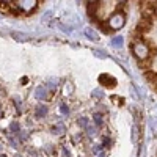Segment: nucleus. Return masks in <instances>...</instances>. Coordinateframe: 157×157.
<instances>
[{
  "instance_id": "f8f14e48",
  "label": "nucleus",
  "mask_w": 157,
  "mask_h": 157,
  "mask_svg": "<svg viewBox=\"0 0 157 157\" xmlns=\"http://www.w3.org/2000/svg\"><path fill=\"white\" fill-rule=\"evenodd\" d=\"M112 44H113V47H121V46H123V38H121V36L115 38L113 41H112Z\"/></svg>"
},
{
  "instance_id": "f3484780",
  "label": "nucleus",
  "mask_w": 157,
  "mask_h": 157,
  "mask_svg": "<svg viewBox=\"0 0 157 157\" xmlns=\"http://www.w3.org/2000/svg\"><path fill=\"white\" fill-rule=\"evenodd\" d=\"M60 110H61V113H64V115H68V113H69V109H68L66 105H61Z\"/></svg>"
},
{
  "instance_id": "ddd939ff",
  "label": "nucleus",
  "mask_w": 157,
  "mask_h": 157,
  "mask_svg": "<svg viewBox=\"0 0 157 157\" xmlns=\"http://www.w3.org/2000/svg\"><path fill=\"white\" fill-rule=\"evenodd\" d=\"M93 120H94V123H96V126H102V115H99V113H96L94 116H93Z\"/></svg>"
},
{
  "instance_id": "412c9836",
  "label": "nucleus",
  "mask_w": 157,
  "mask_h": 157,
  "mask_svg": "<svg viewBox=\"0 0 157 157\" xmlns=\"http://www.w3.org/2000/svg\"><path fill=\"white\" fill-rule=\"evenodd\" d=\"M16 157H21V155H16Z\"/></svg>"
},
{
  "instance_id": "dca6fc26",
  "label": "nucleus",
  "mask_w": 157,
  "mask_h": 157,
  "mask_svg": "<svg viewBox=\"0 0 157 157\" xmlns=\"http://www.w3.org/2000/svg\"><path fill=\"white\" fill-rule=\"evenodd\" d=\"M86 132H88V135H94V134H96V130H94L93 126H86Z\"/></svg>"
},
{
  "instance_id": "9d476101",
  "label": "nucleus",
  "mask_w": 157,
  "mask_h": 157,
  "mask_svg": "<svg viewBox=\"0 0 157 157\" xmlns=\"http://www.w3.org/2000/svg\"><path fill=\"white\" fill-rule=\"evenodd\" d=\"M85 35H86V38L93 39V41H98V39H99L98 33H96L94 30H91V29H86V30H85Z\"/></svg>"
},
{
  "instance_id": "2eb2a0df",
  "label": "nucleus",
  "mask_w": 157,
  "mask_h": 157,
  "mask_svg": "<svg viewBox=\"0 0 157 157\" xmlns=\"http://www.w3.org/2000/svg\"><path fill=\"white\" fill-rule=\"evenodd\" d=\"M72 93V83H66L64 85V94H71Z\"/></svg>"
},
{
  "instance_id": "1a4fd4ad",
  "label": "nucleus",
  "mask_w": 157,
  "mask_h": 157,
  "mask_svg": "<svg viewBox=\"0 0 157 157\" xmlns=\"http://www.w3.org/2000/svg\"><path fill=\"white\" fill-rule=\"evenodd\" d=\"M11 36L14 38V39H17V41H29V39H30L27 35L19 33V32H13V33H11Z\"/></svg>"
},
{
  "instance_id": "aec40b11",
  "label": "nucleus",
  "mask_w": 157,
  "mask_h": 157,
  "mask_svg": "<svg viewBox=\"0 0 157 157\" xmlns=\"http://www.w3.org/2000/svg\"><path fill=\"white\" fill-rule=\"evenodd\" d=\"M0 157H5V155H0Z\"/></svg>"
},
{
  "instance_id": "0eeeda50",
  "label": "nucleus",
  "mask_w": 157,
  "mask_h": 157,
  "mask_svg": "<svg viewBox=\"0 0 157 157\" xmlns=\"http://www.w3.org/2000/svg\"><path fill=\"white\" fill-rule=\"evenodd\" d=\"M145 77L148 78L152 85L157 82V72H154V71H145Z\"/></svg>"
},
{
  "instance_id": "423d86ee",
  "label": "nucleus",
  "mask_w": 157,
  "mask_h": 157,
  "mask_svg": "<svg viewBox=\"0 0 157 157\" xmlns=\"http://www.w3.org/2000/svg\"><path fill=\"white\" fill-rule=\"evenodd\" d=\"M46 86H38L36 88V93H35V96H36V99H46L47 98V93H46Z\"/></svg>"
},
{
  "instance_id": "4468645a",
  "label": "nucleus",
  "mask_w": 157,
  "mask_h": 157,
  "mask_svg": "<svg viewBox=\"0 0 157 157\" xmlns=\"http://www.w3.org/2000/svg\"><path fill=\"white\" fill-rule=\"evenodd\" d=\"M77 124H78V127H86L88 126V118H80V120H77Z\"/></svg>"
},
{
  "instance_id": "6ab92c4d",
  "label": "nucleus",
  "mask_w": 157,
  "mask_h": 157,
  "mask_svg": "<svg viewBox=\"0 0 157 157\" xmlns=\"http://www.w3.org/2000/svg\"><path fill=\"white\" fill-rule=\"evenodd\" d=\"M93 96H94V98H101V93H99V91L96 90V91H94V93H93Z\"/></svg>"
},
{
  "instance_id": "39448f33",
  "label": "nucleus",
  "mask_w": 157,
  "mask_h": 157,
  "mask_svg": "<svg viewBox=\"0 0 157 157\" xmlns=\"http://www.w3.org/2000/svg\"><path fill=\"white\" fill-rule=\"evenodd\" d=\"M99 82H101V85H104L105 88H113L116 85V80L110 74H101L99 75Z\"/></svg>"
},
{
  "instance_id": "9b49d317",
  "label": "nucleus",
  "mask_w": 157,
  "mask_h": 157,
  "mask_svg": "<svg viewBox=\"0 0 157 157\" xmlns=\"http://www.w3.org/2000/svg\"><path fill=\"white\" fill-rule=\"evenodd\" d=\"M52 132H54L55 135H61V134L64 132V126H63V124H57V126H54V127H52Z\"/></svg>"
},
{
  "instance_id": "f03ea898",
  "label": "nucleus",
  "mask_w": 157,
  "mask_h": 157,
  "mask_svg": "<svg viewBox=\"0 0 157 157\" xmlns=\"http://www.w3.org/2000/svg\"><path fill=\"white\" fill-rule=\"evenodd\" d=\"M126 24V17L121 11H115L110 14L109 21H107V27L110 30H121Z\"/></svg>"
},
{
  "instance_id": "f257e3e1",
  "label": "nucleus",
  "mask_w": 157,
  "mask_h": 157,
  "mask_svg": "<svg viewBox=\"0 0 157 157\" xmlns=\"http://www.w3.org/2000/svg\"><path fill=\"white\" fill-rule=\"evenodd\" d=\"M132 50H134V55L140 60V63L151 58V47H149V44L146 41H143V39L132 44Z\"/></svg>"
},
{
  "instance_id": "6e6552de",
  "label": "nucleus",
  "mask_w": 157,
  "mask_h": 157,
  "mask_svg": "<svg viewBox=\"0 0 157 157\" xmlns=\"http://www.w3.org/2000/svg\"><path fill=\"white\" fill-rule=\"evenodd\" d=\"M46 115H47V107H46V105H38V109H36V112H35V116L43 118V116H46Z\"/></svg>"
},
{
  "instance_id": "20e7f679",
  "label": "nucleus",
  "mask_w": 157,
  "mask_h": 157,
  "mask_svg": "<svg viewBox=\"0 0 157 157\" xmlns=\"http://www.w3.org/2000/svg\"><path fill=\"white\" fill-rule=\"evenodd\" d=\"M152 27V19H148V17H141L137 24V33L143 36V33L149 32Z\"/></svg>"
},
{
  "instance_id": "7ed1b4c3",
  "label": "nucleus",
  "mask_w": 157,
  "mask_h": 157,
  "mask_svg": "<svg viewBox=\"0 0 157 157\" xmlns=\"http://www.w3.org/2000/svg\"><path fill=\"white\" fill-rule=\"evenodd\" d=\"M39 2L36 0H30V2H16V10L17 13H24V14H29V13L35 11Z\"/></svg>"
},
{
  "instance_id": "a211bd4d",
  "label": "nucleus",
  "mask_w": 157,
  "mask_h": 157,
  "mask_svg": "<svg viewBox=\"0 0 157 157\" xmlns=\"http://www.w3.org/2000/svg\"><path fill=\"white\" fill-rule=\"evenodd\" d=\"M11 130L13 132H19V124L16 123V124H11Z\"/></svg>"
}]
</instances>
